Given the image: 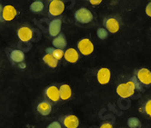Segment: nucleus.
Segmentation results:
<instances>
[{
	"mask_svg": "<svg viewBox=\"0 0 151 128\" xmlns=\"http://www.w3.org/2000/svg\"><path fill=\"white\" fill-rule=\"evenodd\" d=\"M137 88H140V87H138V84L137 81L135 80V78H132L128 82L125 84H120L118 85L116 87V93L122 98H128L134 94L135 90Z\"/></svg>",
	"mask_w": 151,
	"mask_h": 128,
	"instance_id": "obj_1",
	"label": "nucleus"
},
{
	"mask_svg": "<svg viewBox=\"0 0 151 128\" xmlns=\"http://www.w3.org/2000/svg\"><path fill=\"white\" fill-rule=\"evenodd\" d=\"M75 18L77 19V21H78V22H80L82 24H88L92 21L93 15L88 9L85 8V7H81L80 9H78V11L76 12Z\"/></svg>",
	"mask_w": 151,
	"mask_h": 128,
	"instance_id": "obj_2",
	"label": "nucleus"
},
{
	"mask_svg": "<svg viewBox=\"0 0 151 128\" xmlns=\"http://www.w3.org/2000/svg\"><path fill=\"white\" fill-rule=\"evenodd\" d=\"M78 48L82 55L88 56L94 51V45L88 38H83L78 42Z\"/></svg>",
	"mask_w": 151,
	"mask_h": 128,
	"instance_id": "obj_3",
	"label": "nucleus"
},
{
	"mask_svg": "<svg viewBox=\"0 0 151 128\" xmlns=\"http://www.w3.org/2000/svg\"><path fill=\"white\" fill-rule=\"evenodd\" d=\"M65 9V5L60 0H52L49 4V14L51 16H57L63 13Z\"/></svg>",
	"mask_w": 151,
	"mask_h": 128,
	"instance_id": "obj_4",
	"label": "nucleus"
},
{
	"mask_svg": "<svg viewBox=\"0 0 151 128\" xmlns=\"http://www.w3.org/2000/svg\"><path fill=\"white\" fill-rule=\"evenodd\" d=\"M137 77L140 83L145 85L151 84V72L147 68L139 69L137 73Z\"/></svg>",
	"mask_w": 151,
	"mask_h": 128,
	"instance_id": "obj_5",
	"label": "nucleus"
},
{
	"mask_svg": "<svg viewBox=\"0 0 151 128\" xmlns=\"http://www.w3.org/2000/svg\"><path fill=\"white\" fill-rule=\"evenodd\" d=\"M2 18L5 21H11L17 16V10L13 6H6L2 10Z\"/></svg>",
	"mask_w": 151,
	"mask_h": 128,
	"instance_id": "obj_6",
	"label": "nucleus"
},
{
	"mask_svg": "<svg viewBox=\"0 0 151 128\" xmlns=\"http://www.w3.org/2000/svg\"><path fill=\"white\" fill-rule=\"evenodd\" d=\"M110 77H111V73H110V70L109 68L103 67V68L99 70V72H98V80H99V84H106L110 81Z\"/></svg>",
	"mask_w": 151,
	"mask_h": 128,
	"instance_id": "obj_7",
	"label": "nucleus"
},
{
	"mask_svg": "<svg viewBox=\"0 0 151 128\" xmlns=\"http://www.w3.org/2000/svg\"><path fill=\"white\" fill-rule=\"evenodd\" d=\"M17 36L21 41L28 42L31 40L32 36H33V31H32L29 27H27V26L20 27L17 31Z\"/></svg>",
	"mask_w": 151,
	"mask_h": 128,
	"instance_id": "obj_8",
	"label": "nucleus"
},
{
	"mask_svg": "<svg viewBox=\"0 0 151 128\" xmlns=\"http://www.w3.org/2000/svg\"><path fill=\"white\" fill-rule=\"evenodd\" d=\"M61 23L62 22L60 19H54L50 22L49 27H48V32L51 36H58L60 34Z\"/></svg>",
	"mask_w": 151,
	"mask_h": 128,
	"instance_id": "obj_9",
	"label": "nucleus"
},
{
	"mask_svg": "<svg viewBox=\"0 0 151 128\" xmlns=\"http://www.w3.org/2000/svg\"><path fill=\"white\" fill-rule=\"evenodd\" d=\"M46 94L52 102H58L60 98L59 89L55 85H51V87H47L46 90Z\"/></svg>",
	"mask_w": 151,
	"mask_h": 128,
	"instance_id": "obj_10",
	"label": "nucleus"
},
{
	"mask_svg": "<svg viewBox=\"0 0 151 128\" xmlns=\"http://www.w3.org/2000/svg\"><path fill=\"white\" fill-rule=\"evenodd\" d=\"M64 56L65 59L69 63H77L79 58L78 51L74 48H68L66 52H64Z\"/></svg>",
	"mask_w": 151,
	"mask_h": 128,
	"instance_id": "obj_11",
	"label": "nucleus"
},
{
	"mask_svg": "<svg viewBox=\"0 0 151 128\" xmlns=\"http://www.w3.org/2000/svg\"><path fill=\"white\" fill-rule=\"evenodd\" d=\"M64 125L67 128H78L79 125L78 118L76 115H67L64 118Z\"/></svg>",
	"mask_w": 151,
	"mask_h": 128,
	"instance_id": "obj_12",
	"label": "nucleus"
},
{
	"mask_svg": "<svg viewBox=\"0 0 151 128\" xmlns=\"http://www.w3.org/2000/svg\"><path fill=\"white\" fill-rule=\"evenodd\" d=\"M106 31L114 34L119 30V23L115 18H109L106 20Z\"/></svg>",
	"mask_w": 151,
	"mask_h": 128,
	"instance_id": "obj_13",
	"label": "nucleus"
},
{
	"mask_svg": "<svg viewBox=\"0 0 151 128\" xmlns=\"http://www.w3.org/2000/svg\"><path fill=\"white\" fill-rule=\"evenodd\" d=\"M72 95V91L68 84H62L59 88V97L62 100H68Z\"/></svg>",
	"mask_w": 151,
	"mask_h": 128,
	"instance_id": "obj_14",
	"label": "nucleus"
},
{
	"mask_svg": "<svg viewBox=\"0 0 151 128\" xmlns=\"http://www.w3.org/2000/svg\"><path fill=\"white\" fill-rule=\"evenodd\" d=\"M53 46H55L57 49H63L64 47H66L67 46V40L66 37L63 34H59L56 38H54L53 40Z\"/></svg>",
	"mask_w": 151,
	"mask_h": 128,
	"instance_id": "obj_15",
	"label": "nucleus"
},
{
	"mask_svg": "<svg viewBox=\"0 0 151 128\" xmlns=\"http://www.w3.org/2000/svg\"><path fill=\"white\" fill-rule=\"evenodd\" d=\"M51 110H52V106H51V104L48 102H46V101L41 102L37 105V111L42 115H47V114H49Z\"/></svg>",
	"mask_w": 151,
	"mask_h": 128,
	"instance_id": "obj_16",
	"label": "nucleus"
},
{
	"mask_svg": "<svg viewBox=\"0 0 151 128\" xmlns=\"http://www.w3.org/2000/svg\"><path fill=\"white\" fill-rule=\"evenodd\" d=\"M10 58L12 59L13 62L21 63L25 60V55L21 50H13L10 54Z\"/></svg>",
	"mask_w": 151,
	"mask_h": 128,
	"instance_id": "obj_17",
	"label": "nucleus"
},
{
	"mask_svg": "<svg viewBox=\"0 0 151 128\" xmlns=\"http://www.w3.org/2000/svg\"><path fill=\"white\" fill-rule=\"evenodd\" d=\"M43 61H44L47 65L51 67V68H55L57 67L58 66V61L56 59V58H54L51 55L49 54H47L44 56V57H43Z\"/></svg>",
	"mask_w": 151,
	"mask_h": 128,
	"instance_id": "obj_18",
	"label": "nucleus"
},
{
	"mask_svg": "<svg viewBox=\"0 0 151 128\" xmlns=\"http://www.w3.org/2000/svg\"><path fill=\"white\" fill-rule=\"evenodd\" d=\"M47 54H49V55H51L54 58H56L58 61L59 60V59H61L62 57H63V56H64V51L63 50H61V49H54V48H50V47H48V48H47Z\"/></svg>",
	"mask_w": 151,
	"mask_h": 128,
	"instance_id": "obj_19",
	"label": "nucleus"
},
{
	"mask_svg": "<svg viewBox=\"0 0 151 128\" xmlns=\"http://www.w3.org/2000/svg\"><path fill=\"white\" fill-rule=\"evenodd\" d=\"M43 8H44V4L41 1H35L30 6V10L32 12H35V13L42 11Z\"/></svg>",
	"mask_w": 151,
	"mask_h": 128,
	"instance_id": "obj_20",
	"label": "nucleus"
},
{
	"mask_svg": "<svg viewBox=\"0 0 151 128\" xmlns=\"http://www.w3.org/2000/svg\"><path fill=\"white\" fill-rule=\"evenodd\" d=\"M127 124L130 128H137L140 126V121L137 117H130L127 121Z\"/></svg>",
	"mask_w": 151,
	"mask_h": 128,
	"instance_id": "obj_21",
	"label": "nucleus"
},
{
	"mask_svg": "<svg viewBox=\"0 0 151 128\" xmlns=\"http://www.w3.org/2000/svg\"><path fill=\"white\" fill-rule=\"evenodd\" d=\"M96 34H98V36L100 38V39H106L107 37V36H109V32H107L105 28H99L98 29V32H96Z\"/></svg>",
	"mask_w": 151,
	"mask_h": 128,
	"instance_id": "obj_22",
	"label": "nucleus"
},
{
	"mask_svg": "<svg viewBox=\"0 0 151 128\" xmlns=\"http://www.w3.org/2000/svg\"><path fill=\"white\" fill-rule=\"evenodd\" d=\"M145 111L146 113L151 116V100H148L147 103H146V105H145Z\"/></svg>",
	"mask_w": 151,
	"mask_h": 128,
	"instance_id": "obj_23",
	"label": "nucleus"
},
{
	"mask_svg": "<svg viewBox=\"0 0 151 128\" xmlns=\"http://www.w3.org/2000/svg\"><path fill=\"white\" fill-rule=\"evenodd\" d=\"M47 128H61V125H60V124H59L58 122L55 121V122L51 123V124L47 126Z\"/></svg>",
	"mask_w": 151,
	"mask_h": 128,
	"instance_id": "obj_24",
	"label": "nucleus"
},
{
	"mask_svg": "<svg viewBox=\"0 0 151 128\" xmlns=\"http://www.w3.org/2000/svg\"><path fill=\"white\" fill-rule=\"evenodd\" d=\"M146 14L151 17V2H149L146 6Z\"/></svg>",
	"mask_w": 151,
	"mask_h": 128,
	"instance_id": "obj_25",
	"label": "nucleus"
},
{
	"mask_svg": "<svg viewBox=\"0 0 151 128\" xmlns=\"http://www.w3.org/2000/svg\"><path fill=\"white\" fill-rule=\"evenodd\" d=\"M100 128H113V126L110 123H105L100 126Z\"/></svg>",
	"mask_w": 151,
	"mask_h": 128,
	"instance_id": "obj_26",
	"label": "nucleus"
},
{
	"mask_svg": "<svg viewBox=\"0 0 151 128\" xmlns=\"http://www.w3.org/2000/svg\"><path fill=\"white\" fill-rule=\"evenodd\" d=\"M101 0H96V1H95V0H90L89 1V3L91 4V5H99V4H101Z\"/></svg>",
	"mask_w": 151,
	"mask_h": 128,
	"instance_id": "obj_27",
	"label": "nucleus"
},
{
	"mask_svg": "<svg viewBox=\"0 0 151 128\" xmlns=\"http://www.w3.org/2000/svg\"><path fill=\"white\" fill-rule=\"evenodd\" d=\"M2 10H3V7H2L1 4H0V16H1V13H2Z\"/></svg>",
	"mask_w": 151,
	"mask_h": 128,
	"instance_id": "obj_28",
	"label": "nucleus"
}]
</instances>
